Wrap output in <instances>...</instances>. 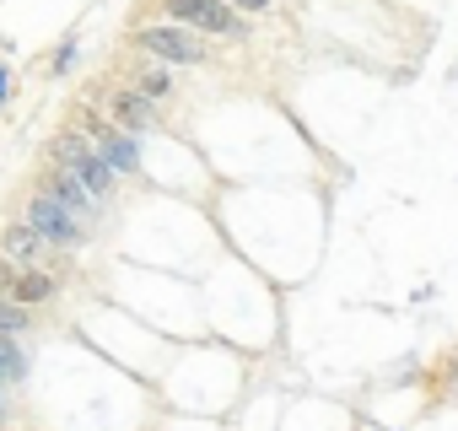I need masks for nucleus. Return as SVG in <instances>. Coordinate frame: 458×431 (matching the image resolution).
<instances>
[{
	"label": "nucleus",
	"mask_w": 458,
	"mask_h": 431,
	"mask_svg": "<svg viewBox=\"0 0 458 431\" xmlns=\"http://www.w3.org/2000/svg\"><path fill=\"white\" fill-rule=\"evenodd\" d=\"M6 103H12V71L0 65V108H6Z\"/></svg>",
	"instance_id": "obj_16"
},
{
	"label": "nucleus",
	"mask_w": 458,
	"mask_h": 431,
	"mask_svg": "<svg viewBox=\"0 0 458 431\" xmlns=\"http://www.w3.org/2000/svg\"><path fill=\"white\" fill-rule=\"evenodd\" d=\"M49 167H65V173H71V178H76L98 205H108V199H114V183H119V178L103 167L98 146H92L81 130H60V135L49 140Z\"/></svg>",
	"instance_id": "obj_1"
},
{
	"label": "nucleus",
	"mask_w": 458,
	"mask_h": 431,
	"mask_svg": "<svg viewBox=\"0 0 458 431\" xmlns=\"http://www.w3.org/2000/svg\"><path fill=\"white\" fill-rule=\"evenodd\" d=\"M0 334H6V340L33 334V313H28V308H17L12 297H0Z\"/></svg>",
	"instance_id": "obj_12"
},
{
	"label": "nucleus",
	"mask_w": 458,
	"mask_h": 431,
	"mask_svg": "<svg viewBox=\"0 0 458 431\" xmlns=\"http://www.w3.org/2000/svg\"><path fill=\"white\" fill-rule=\"evenodd\" d=\"M17 275H22L17 265H6V259H0V297H12V286H17Z\"/></svg>",
	"instance_id": "obj_15"
},
{
	"label": "nucleus",
	"mask_w": 458,
	"mask_h": 431,
	"mask_svg": "<svg viewBox=\"0 0 458 431\" xmlns=\"http://www.w3.org/2000/svg\"><path fill=\"white\" fill-rule=\"evenodd\" d=\"M130 87H135L151 108L173 103V92H178V87H173V76H167V65H157V71H135V81H130Z\"/></svg>",
	"instance_id": "obj_11"
},
{
	"label": "nucleus",
	"mask_w": 458,
	"mask_h": 431,
	"mask_svg": "<svg viewBox=\"0 0 458 431\" xmlns=\"http://www.w3.org/2000/svg\"><path fill=\"white\" fill-rule=\"evenodd\" d=\"M140 55H151L157 65H205L210 60V49L199 44V33H189V28H162V22H151V28H135V38H130Z\"/></svg>",
	"instance_id": "obj_3"
},
{
	"label": "nucleus",
	"mask_w": 458,
	"mask_h": 431,
	"mask_svg": "<svg viewBox=\"0 0 458 431\" xmlns=\"http://www.w3.org/2000/svg\"><path fill=\"white\" fill-rule=\"evenodd\" d=\"M76 55H81V49H76V38H65V44L55 49V60H49V71H55V76H65V71L76 65Z\"/></svg>",
	"instance_id": "obj_13"
},
{
	"label": "nucleus",
	"mask_w": 458,
	"mask_h": 431,
	"mask_svg": "<svg viewBox=\"0 0 458 431\" xmlns=\"http://www.w3.org/2000/svg\"><path fill=\"white\" fill-rule=\"evenodd\" d=\"M12 420V388H0V426Z\"/></svg>",
	"instance_id": "obj_17"
},
{
	"label": "nucleus",
	"mask_w": 458,
	"mask_h": 431,
	"mask_svg": "<svg viewBox=\"0 0 458 431\" xmlns=\"http://www.w3.org/2000/svg\"><path fill=\"white\" fill-rule=\"evenodd\" d=\"M22 222H28V227L55 249V254H71V249H81V243L92 238V227L81 222L76 210L55 205V199H49V194H38V189H33V194H28V205H22Z\"/></svg>",
	"instance_id": "obj_2"
},
{
	"label": "nucleus",
	"mask_w": 458,
	"mask_h": 431,
	"mask_svg": "<svg viewBox=\"0 0 458 431\" xmlns=\"http://www.w3.org/2000/svg\"><path fill=\"white\" fill-rule=\"evenodd\" d=\"M28 372H33V356H28V345L0 334V388H17V383H28Z\"/></svg>",
	"instance_id": "obj_10"
},
{
	"label": "nucleus",
	"mask_w": 458,
	"mask_h": 431,
	"mask_svg": "<svg viewBox=\"0 0 458 431\" xmlns=\"http://www.w3.org/2000/svg\"><path fill=\"white\" fill-rule=\"evenodd\" d=\"M55 292H60V275L55 270H22L17 286H12V302L28 308V313H38L44 302H55Z\"/></svg>",
	"instance_id": "obj_9"
},
{
	"label": "nucleus",
	"mask_w": 458,
	"mask_h": 431,
	"mask_svg": "<svg viewBox=\"0 0 458 431\" xmlns=\"http://www.w3.org/2000/svg\"><path fill=\"white\" fill-rule=\"evenodd\" d=\"M49 243L22 222V216H17V222H0V259H6V265H17V270H49Z\"/></svg>",
	"instance_id": "obj_6"
},
{
	"label": "nucleus",
	"mask_w": 458,
	"mask_h": 431,
	"mask_svg": "<svg viewBox=\"0 0 458 431\" xmlns=\"http://www.w3.org/2000/svg\"><path fill=\"white\" fill-rule=\"evenodd\" d=\"M81 119H87V140L98 146V156H103V167L114 173V178H135L140 173V140L130 135V130H119L114 119H98L92 108H81Z\"/></svg>",
	"instance_id": "obj_4"
},
{
	"label": "nucleus",
	"mask_w": 458,
	"mask_h": 431,
	"mask_svg": "<svg viewBox=\"0 0 458 431\" xmlns=\"http://www.w3.org/2000/svg\"><path fill=\"white\" fill-rule=\"evenodd\" d=\"M167 17L189 33H216V38H243V17L226 0H162Z\"/></svg>",
	"instance_id": "obj_5"
},
{
	"label": "nucleus",
	"mask_w": 458,
	"mask_h": 431,
	"mask_svg": "<svg viewBox=\"0 0 458 431\" xmlns=\"http://www.w3.org/2000/svg\"><path fill=\"white\" fill-rule=\"evenodd\" d=\"M33 189H38V194H49L55 205H65V210H76V216H81V222H87V227H98V210H103V205H98V199H92V194H87V189H81V183H76V178H71L65 167H44Z\"/></svg>",
	"instance_id": "obj_7"
},
{
	"label": "nucleus",
	"mask_w": 458,
	"mask_h": 431,
	"mask_svg": "<svg viewBox=\"0 0 458 431\" xmlns=\"http://www.w3.org/2000/svg\"><path fill=\"white\" fill-rule=\"evenodd\" d=\"M238 17H254V12H270V0H226Z\"/></svg>",
	"instance_id": "obj_14"
},
{
	"label": "nucleus",
	"mask_w": 458,
	"mask_h": 431,
	"mask_svg": "<svg viewBox=\"0 0 458 431\" xmlns=\"http://www.w3.org/2000/svg\"><path fill=\"white\" fill-rule=\"evenodd\" d=\"M103 103H108V119L119 124V130H162V119H157V108L135 92V87H108L103 92Z\"/></svg>",
	"instance_id": "obj_8"
}]
</instances>
